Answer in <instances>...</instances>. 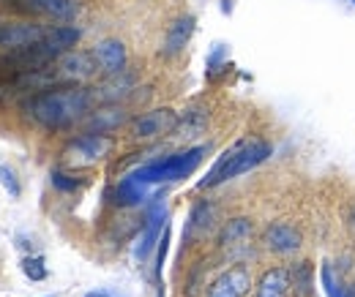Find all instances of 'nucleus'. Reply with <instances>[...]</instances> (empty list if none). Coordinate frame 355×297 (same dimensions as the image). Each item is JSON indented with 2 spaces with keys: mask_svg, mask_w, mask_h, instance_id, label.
<instances>
[{
  "mask_svg": "<svg viewBox=\"0 0 355 297\" xmlns=\"http://www.w3.org/2000/svg\"><path fill=\"white\" fill-rule=\"evenodd\" d=\"M96 74H98V69H96L93 55L90 52H80V49H71V52L60 55L49 66L52 85H85Z\"/></svg>",
  "mask_w": 355,
  "mask_h": 297,
  "instance_id": "obj_7",
  "label": "nucleus"
},
{
  "mask_svg": "<svg viewBox=\"0 0 355 297\" xmlns=\"http://www.w3.org/2000/svg\"><path fill=\"white\" fill-rule=\"evenodd\" d=\"M205 123H208V109L191 107V109H186L183 115H178L175 134L178 136H197V134H202Z\"/></svg>",
  "mask_w": 355,
  "mask_h": 297,
  "instance_id": "obj_21",
  "label": "nucleus"
},
{
  "mask_svg": "<svg viewBox=\"0 0 355 297\" xmlns=\"http://www.w3.org/2000/svg\"><path fill=\"white\" fill-rule=\"evenodd\" d=\"M132 123V115L123 104H104V107H93L88 118H85V131H96V134H112L118 128Z\"/></svg>",
  "mask_w": 355,
  "mask_h": 297,
  "instance_id": "obj_15",
  "label": "nucleus"
},
{
  "mask_svg": "<svg viewBox=\"0 0 355 297\" xmlns=\"http://www.w3.org/2000/svg\"><path fill=\"white\" fill-rule=\"evenodd\" d=\"M0 186L8 191L11 199H19V194H22L19 177H17V172L11 170V167H6V164H0Z\"/></svg>",
  "mask_w": 355,
  "mask_h": 297,
  "instance_id": "obj_24",
  "label": "nucleus"
},
{
  "mask_svg": "<svg viewBox=\"0 0 355 297\" xmlns=\"http://www.w3.org/2000/svg\"><path fill=\"white\" fill-rule=\"evenodd\" d=\"M320 284L325 289V297H355V287H350L342 278V273L331 262H322V267H320Z\"/></svg>",
  "mask_w": 355,
  "mask_h": 297,
  "instance_id": "obj_19",
  "label": "nucleus"
},
{
  "mask_svg": "<svg viewBox=\"0 0 355 297\" xmlns=\"http://www.w3.org/2000/svg\"><path fill=\"white\" fill-rule=\"evenodd\" d=\"M85 297H115V295H110V292H104V289H96V292H88Z\"/></svg>",
  "mask_w": 355,
  "mask_h": 297,
  "instance_id": "obj_25",
  "label": "nucleus"
},
{
  "mask_svg": "<svg viewBox=\"0 0 355 297\" xmlns=\"http://www.w3.org/2000/svg\"><path fill=\"white\" fill-rule=\"evenodd\" d=\"M219 226V208L211 199H200L191 205L189 218H186V229H183V243H202L205 237H211Z\"/></svg>",
  "mask_w": 355,
  "mask_h": 297,
  "instance_id": "obj_11",
  "label": "nucleus"
},
{
  "mask_svg": "<svg viewBox=\"0 0 355 297\" xmlns=\"http://www.w3.org/2000/svg\"><path fill=\"white\" fill-rule=\"evenodd\" d=\"M52 186L60 191V194H74V191H80L83 188V177L80 174H74V172H63V170H52Z\"/></svg>",
  "mask_w": 355,
  "mask_h": 297,
  "instance_id": "obj_22",
  "label": "nucleus"
},
{
  "mask_svg": "<svg viewBox=\"0 0 355 297\" xmlns=\"http://www.w3.org/2000/svg\"><path fill=\"white\" fill-rule=\"evenodd\" d=\"M22 273L31 278V281H44L46 276H49V270H46V262L42 254H28L22 256Z\"/></svg>",
  "mask_w": 355,
  "mask_h": 297,
  "instance_id": "obj_23",
  "label": "nucleus"
},
{
  "mask_svg": "<svg viewBox=\"0 0 355 297\" xmlns=\"http://www.w3.org/2000/svg\"><path fill=\"white\" fill-rule=\"evenodd\" d=\"M96 107V93L85 85H52L25 96V115L46 131H69L85 123Z\"/></svg>",
  "mask_w": 355,
  "mask_h": 297,
  "instance_id": "obj_1",
  "label": "nucleus"
},
{
  "mask_svg": "<svg viewBox=\"0 0 355 297\" xmlns=\"http://www.w3.org/2000/svg\"><path fill=\"white\" fill-rule=\"evenodd\" d=\"M270 153H273V145L263 136H241L216 159V164L197 183V188L208 191V188H216L227 180H235L246 172L257 170L260 164H266L270 159Z\"/></svg>",
  "mask_w": 355,
  "mask_h": 297,
  "instance_id": "obj_2",
  "label": "nucleus"
},
{
  "mask_svg": "<svg viewBox=\"0 0 355 297\" xmlns=\"http://www.w3.org/2000/svg\"><path fill=\"white\" fill-rule=\"evenodd\" d=\"M167 224H170V210H167V205H164V194H156V197H150L148 205H145L142 229H139V237H137V243H134V259H137L139 264H148V259L156 251V246H159V240H162Z\"/></svg>",
  "mask_w": 355,
  "mask_h": 297,
  "instance_id": "obj_5",
  "label": "nucleus"
},
{
  "mask_svg": "<svg viewBox=\"0 0 355 297\" xmlns=\"http://www.w3.org/2000/svg\"><path fill=\"white\" fill-rule=\"evenodd\" d=\"M350 224L355 226V205H353V210H350Z\"/></svg>",
  "mask_w": 355,
  "mask_h": 297,
  "instance_id": "obj_26",
  "label": "nucleus"
},
{
  "mask_svg": "<svg viewBox=\"0 0 355 297\" xmlns=\"http://www.w3.org/2000/svg\"><path fill=\"white\" fill-rule=\"evenodd\" d=\"M93 60H96V69L101 77H115V74H123L126 66H129V52H126V44L121 39H104L90 49Z\"/></svg>",
  "mask_w": 355,
  "mask_h": 297,
  "instance_id": "obj_14",
  "label": "nucleus"
},
{
  "mask_svg": "<svg viewBox=\"0 0 355 297\" xmlns=\"http://www.w3.org/2000/svg\"><path fill=\"white\" fill-rule=\"evenodd\" d=\"M110 153H112V136L110 134L83 131L74 139H69V145L63 150V161L71 170H80V167H93V164L104 161Z\"/></svg>",
  "mask_w": 355,
  "mask_h": 297,
  "instance_id": "obj_6",
  "label": "nucleus"
},
{
  "mask_svg": "<svg viewBox=\"0 0 355 297\" xmlns=\"http://www.w3.org/2000/svg\"><path fill=\"white\" fill-rule=\"evenodd\" d=\"M260 243H263V249L270 251V254L290 256L304 246V235L290 221H270L266 229H263Z\"/></svg>",
  "mask_w": 355,
  "mask_h": 297,
  "instance_id": "obj_12",
  "label": "nucleus"
},
{
  "mask_svg": "<svg viewBox=\"0 0 355 297\" xmlns=\"http://www.w3.org/2000/svg\"><path fill=\"white\" fill-rule=\"evenodd\" d=\"M191 33H194V17L191 14H183L173 25H167V33H164V42H162V57H167V60L178 57L189 46Z\"/></svg>",
  "mask_w": 355,
  "mask_h": 297,
  "instance_id": "obj_16",
  "label": "nucleus"
},
{
  "mask_svg": "<svg viewBox=\"0 0 355 297\" xmlns=\"http://www.w3.org/2000/svg\"><path fill=\"white\" fill-rule=\"evenodd\" d=\"M216 246L230 264H246V259L254 256V224L243 215L224 221L216 235Z\"/></svg>",
  "mask_w": 355,
  "mask_h": 297,
  "instance_id": "obj_4",
  "label": "nucleus"
},
{
  "mask_svg": "<svg viewBox=\"0 0 355 297\" xmlns=\"http://www.w3.org/2000/svg\"><path fill=\"white\" fill-rule=\"evenodd\" d=\"M6 8L25 17H44L52 22H74L80 14L77 0H3Z\"/></svg>",
  "mask_w": 355,
  "mask_h": 297,
  "instance_id": "obj_8",
  "label": "nucleus"
},
{
  "mask_svg": "<svg viewBox=\"0 0 355 297\" xmlns=\"http://www.w3.org/2000/svg\"><path fill=\"white\" fill-rule=\"evenodd\" d=\"M205 153H208V145H194V147L170 153V156H164V159H153V161L137 167L132 174L139 183H145V186L178 183V180H186L189 174L197 172V167H200L202 159H205Z\"/></svg>",
  "mask_w": 355,
  "mask_h": 297,
  "instance_id": "obj_3",
  "label": "nucleus"
},
{
  "mask_svg": "<svg viewBox=\"0 0 355 297\" xmlns=\"http://www.w3.org/2000/svg\"><path fill=\"white\" fill-rule=\"evenodd\" d=\"M290 292H293L290 267L276 264V267H268L266 273L260 276V281H257L252 297H290Z\"/></svg>",
  "mask_w": 355,
  "mask_h": 297,
  "instance_id": "obj_18",
  "label": "nucleus"
},
{
  "mask_svg": "<svg viewBox=\"0 0 355 297\" xmlns=\"http://www.w3.org/2000/svg\"><path fill=\"white\" fill-rule=\"evenodd\" d=\"M150 199V186L139 183L132 172L126 177H121L112 188V202L118 208H137V205H148Z\"/></svg>",
  "mask_w": 355,
  "mask_h": 297,
  "instance_id": "obj_17",
  "label": "nucleus"
},
{
  "mask_svg": "<svg viewBox=\"0 0 355 297\" xmlns=\"http://www.w3.org/2000/svg\"><path fill=\"white\" fill-rule=\"evenodd\" d=\"M46 30L49 25H42L39 19H0V52L42 42Z\"/></svg>",
  "mask_w": 355,
  "mask_h": 297,
  "instance_id": "obj_10",
  "label": "nucleus"
},
{
  "mask_svg": "<svg viewBox=\"0 0 355 297\" xmlns=\"http://www.w3.org/2000/svg\"><path fill=\"white\" fill-rule=\"evenodd\" d=\"M290 284L295 297H314V264L309 259L290 264Z\"/></svg>",
  "mask_w": 355,
  "mask_h": 297,
  "instance_id": "obj_20",
  "label": "nucleus"
},
{
  "mask_svg": "<svg viewBox=\"0 0 355 297\" xmlns=\"http://www.w3.org/2000/svg\"><path fill=\"white\" fill-rule=\"evenodd\" d=\"M178 128V112L170 107H162V109H150V112H142L132 120V136L139 142H148V139H159V136H167V134H175Z\"/></svg>",
  "mask_w": 355,
  "mask_h": 297,
  "instance_id": "obj_9",
  "label": "nucleus"
},
{
  "mask_svg": "<svg viewBox=\"0 0 355 297\" xmlns=\"http://www.w3.org/2000/svg\"><path fill=\"white\" fill-rule=\"evenodd\" d=\"M46 297H55V295H46Z\"/></svg>",
  "mask_w": 355,
  "mask_h": 297,
  "instance_id": "obj_27",
  "label": "nucleus"
},
{
  "mask_svg": "<svg viewBox=\"0 0 355 297\" xmlns=\"http://www.w3.org/2000/svg\"><path fill=\"white\" fill-rule=\"evenodd\" d=\"M252 289V273L246 264H230L205 289V297H246Z\"/></svg>",
  "mask_w": 355,
  "mask_h": 297,
  "instance_id": "obj_13",
  "label": "nucleus"
}]
</instances>
